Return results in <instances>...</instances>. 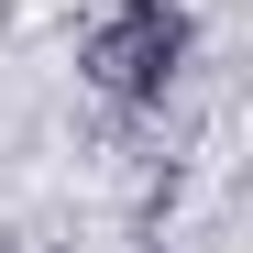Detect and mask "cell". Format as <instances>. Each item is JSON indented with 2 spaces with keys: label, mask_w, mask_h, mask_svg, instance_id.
Here are the masks:
<instances>
[{
  "label": "cell",
  "mask_w": 253,
  "mask_h": 253,
  "mask_svg": "<svg viewBox=\"0 0 253 253\" xmlns=\"http://www.w3.org/2000/svg\"><path fill=\"white\" fill-rule=\"evenodd\" d=\"M165 55H176V11H165V0H143L132 33H110V44H99L110 88H154V66H165Z\"/></svg>",
  "instance_id": "1"
}]
</instances>
